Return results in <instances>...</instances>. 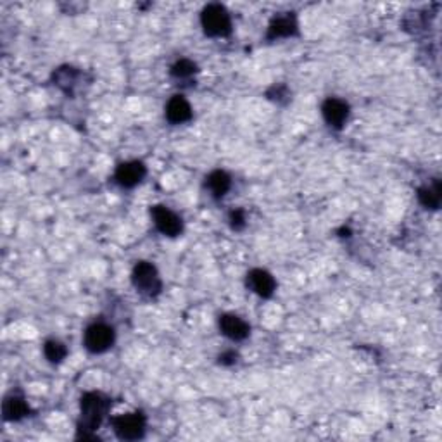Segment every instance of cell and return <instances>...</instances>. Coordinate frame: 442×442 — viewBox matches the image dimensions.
<instances>
[{
  "instance_id": "cell-1",
  "label": "cell",
  "mask_w": 442,
  "mask_h": 442,
  "mask_svg": "<svg viewBox=\"0 0 442 442\" xmlns=\"http://www.w3.org/2000/svg\"><path fill=\"white\" fill-rule=\"evenodd\" d=\"M82 420H80V437L92 439L95 430L101 427L102 420L108 415L110 408L109 397L101 392H87L82 397Z\"/></svg>"
},
{
  "instance_id": "cell-2",
  "label": "cell",
  "mask_w": 442,
  "mask_h": 442,
  "mask_svg": "<svg viewBox=\"0 0 442 442\" xmlns=\"http://www.w3.org/2000/svg\"><path fill=\"white\" fill-rule=\"evenodd\" d=\"M201 24L209 36H227L231 33L230 14L221 3H209L204 7L201 14Z\"/></svg>"
},
{
  "instance_id": "cell-3",
  "label": "cell",
  "mask_w": 442,
  "mask_h": 442,
  "mask_svg": "<svg viewBox=\"0 0 442 442\" xmlns=\"http://www.w3.org/2000/svg\"><path fill=\"white\" fill-rule=\"evenodd\" d=\"M131 282H134L135 289L147 297H156L161 292V287H163L156 266L147 263V261H140L135 264Z\"/></svg>"
},
{
  "instance_id": "cell-4",
  "label": "cell",
  "mask_w": 442,
  "mask_h": 442,
  "mask_svg": "<svg viewBox=\"0 0 442 442\" xmlns=\"http://www.w3.org/2000/svg\"><path fill=\"white\" fill-rule=\"evenodd\" d=\"M114 432L123 441H137L142 439L145 434V416L140 411L135 413L120 415L113 420Z\"/></svg>"
},
{
  "instance_id": "cell-5",
  "label": "cell",
  "mask_w": 442,
  "mask_h": 442,
  "mask_svg": "<svg viewBox=\"0 0 442 442\" xmlns=\"http://www.w3.org/2000/svg\"><path fill=\"white\" fill-rule=\"evenodd\" d=\"M83 342L88 351L101 355L114 344V330L106 323H94L85 332Z\"/></svg>"
},
{
  "instance_id": "cell-6",
  "label": "cell",
  "mask_w": 442,
  "mask_h": 442,
  "mask_svg": "<svg viewBox=\"0 0 442 442\" xmlns=\"http://www.w3.org/2000/svg\"><path fill=\"white\" fill-rule=\"evenodd\" d=\"M150 215H152L154 224H156L157 230L163 235H166V237H176V235L182 234V220H180L171 209L166 208V206H154V208L150 209Z\"/></svg>"
},
{
  "instance_id": "cell-7",
  "label": "cell",
  "mask_w": 442,
  "mask_h": 442,
  "mask_svg": "<svg viewBox=\"0 0 442 442\" xmlns=\"http://www.w3.org/2000/svg\"><path fill=\"white\" fill-rule=\"evenodd\" d=\"M145 173L147 169L143 163H140V161H128V163L117 166L116 173H114V180L121 187H124V189H131V187L138 185L142 182Z\"/></svg>"
},
{
  "instance_id": "cell-8",
  "label": "cell",
  "mask_w": 442,
  "mask_h": 442,
  "mask_svg": "<svg viewBox=\"0 0 442 442\" xmlns=\"http://www.w3.org/2000/svg\"><path fill=\"white\" fill-rule=\"evenodd\" d=\"M322 114L330 127L342 128L349 117V106L341 99H327L322 106Z\"/></svg>"
},
{
  "instance_id": "cell-9",
  "label": "cell",
  "mask_w": 442,
  "mask_h": 442,
  "mask_svg": "<svg viewBox=\"0 0 442 442\" xmlns=\"http://www.w3.org/2000/svg\"><path fill=\"white\" fill-rule=\"evenodd\" d=\"M248 287L259 297H271L276 289V283L273 276L266 270L256 268V270H250L248 273Z\"/></svg>"
},
{
  "instance_id": "cell-10",
  "label": "cell",
  "mask_w": 442,
  "mask_h": 442,
  "mask_svg": "<svg viewBox=\"0 0 442 442\" xmlns=\"http://www.w3.org/2000/svg\"><path fill=\"white\" fill-rule=\"evenodd\" d=\"M220 330L224 337L231 341H244L249 335V325L237 315H223L220 316Z\"/></svg>"
},
{
  "instance_id": "cell-11",
  "label": "cell",
  "mask_w": 442,
  "mask_h": 442,
  "mask_svg": "<svg viewBox=\"0 0 442 442\" xmlns=\"http://www.w3.org/2000/svg\"><path fill=\"white\" fill-rule=\"evenodd\" d=\"M166 117H168L169 123L173 124H182L192 117V108L187 102L185 97L182 95H173L171 99L166 104Z\"/></svg>"
},
{
  "instance_id": "cell-12",
  "label": "cell",
  "mask_w": 442,
  "mask_h": 442,
  "mask_svg": "<svg viewBox=\"0 0 442 442\" xmlns=\"http://www.w3.org/2000/svg\"><path fill=\"white\" fill-rule=\"evenodd\" d=\"M297 33V23L296 17L285 14V16H276L273 21L268 27V40H276V38H287V36H292Z\"/></svg>"
},
{
  "instance_id": "cell-13",
  "label": "cell",
  "mask_w": 442,
  "mask_h": 442,
  "mask_svg": "<svg viewBox=\"0 0 442 442\" xmlns=\"http://www.w3.org/2000/svg\"><path fill=\"white\" fill-rule=\"evenodd\" d=\"M2 413H3V418H6L7 422H17V420L28 416L29 406L27 404V401L23 399V397L9 396L6 401H3Z\"/></svg>"
},
{
  "instance_id": "cell-14",
  "label": "cell",
  "mask_w": 442,
  "mask_h": 442,
  "mask_svg": "<svg viewBox=\"0 0 442 442\" xmlns=\"http://www.w3.org/2000/svg\"><path fill=\"white\" fill-rule=\"evenodd\" d=\"M206 185H208L209 192H211L215 197H223L227 195L228 190L231 187V178L228 176V173L221 171V169H216V171L209 173V176L206 178Z\"/></svg>"
},
{
  "instance_id": "cell-15",
  "label": "cell",
  "mask_w": 442,
  "mask_h": 442,
  "mask_svg": "<svg viewBox=\"0 0 442 442\" xmlns=\"http://www.w3.org/2000/svg\"><path fill=\"white\" fill-rule=\"evenodd\" d=\"M418 201L423 208L437 209L441 204V183L434 182L432 185L422 187L418 190Z\"/></svg>"
},
{
  "instance_id": "cell-16",
  "label": "cell",
  "mask_w": 442,
  "mask_h": 442,
  "mask_svg": "<svg viewBox=\"0 0 442 442\" xmlns=\"http://www.w3.org/2000/svg\"><path fill=\"white\" fill-rule=\"evenodd\" d=\"M76 80H78V71L75 68H69V66H64V68H59L57 71L54 73V82L57 87H61L62 90L69 92L73 87H75Z\"/></svg>"
},
{
  "instance_id": "cell-17",
  "label": "cell",
  "mask_w": 442,
  "mask_h": 442,
  "mask_svg": "<svg viewBox=\"0 0 442 442\" xmlns=\"http://www.w3.org/2000/svg\"><path fill=\"white\" fill-rule=\"evenodd\" d=\"M43 355L50 363H61L68 356V349L61 341L52 338V341H47L45 345H43Z\"/></svg>"
},
{
  "instance_id": "cell-18",
  "label": "cell",
  "mask_w": 442,
  "mask_h": 442,
  "mask_svg": "<svg viewBox=\"0 0 442 442\" xmlns=\"http://www.w3.org/2000/svg\"><path fill=\"white\" fill-rule=\"evenodd\" d=\"M197 71V66L190 59H180L178 62H175L171 68V76L176 80H187L190 76H194V73Z\"/></svg>"
},
{
  "instance_id": "cell-19",
  "label": "cell",
  "mask_w": 442,
  "mask_h": 442,
  "mask_svg": "<svg viewBox=\"0 0 442 442\" xmlns=\"http://www.w3.org/2000/svg\"><path fill=\"white\" fill-rule=\"evenodd\" d=\"M230 224L234 230H242L245 227V213L242 209H235L230 213Z\"/></svg>"
},
{
  "instance_id": "cell-20",
  "label": "cell",
  "mask_w": 442,
  "mask_h": 442,
  "mask_svg": "<svg viewBox=\"0 0 442 442\" xmlns=\"http://www.w3.org/2000/svg\"><path fill=\"white\" fill-rule=\"evenodd\" d=\"M237 352L235 351H224L223 355H220V364H223V366H231V364L237 363Z\"/></svg>"
}]
</instances>
